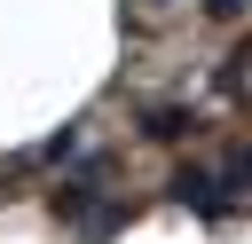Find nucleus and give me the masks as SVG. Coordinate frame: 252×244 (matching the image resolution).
I'll return each instance as SVG.
<instances>
[{
	"label": "nucleus",
	"instance_id": "f257e3e1",
	"mask_svg": "<svg viewBox=\"0 0 252 244\" xmlns=\"http://www.w3.org/2000/svg\"><path fill=\"white\" fill-rule=\"evenodd\" d=\"M165 189H173L181 205H197L205 220H228V213H236V189H228V181H220L213 165H181V173H173Z\"/></svg>",
	"mask_w": 252,
	"mask_h": 244
},
{
	"label": "nucleus",
	"instance_id": "f03ea898",
	"mask_svg": "<svg viewBox=\"0 0 252 244\" xmlns=\"http://www.w3.org/2000/svg\"><path fill=\"white\" fill-rule=\"evenodd\" d=\"M142 134H150V142H181V134H197V118H189V110H150Z\"/></svg>",
	"mask_w": 252,
	"mask_h": 244
},
{
	"label": "nucleus",
	"instance_id": "7ed1b4c3",
	"mask_svg": "<svg viewBox=\"0 0 252 244\" xmlns=\"http://www.w3.org/2000/svg\"><path fill=\"white\" fill-rule=\"evenodd\" d=\"M87 205H94V189H79V181H63V189H55V213H63V220H79Z\"/></svg>",
	"mask_w": 252,
	"mask_h": 244
},
{
	"label": "nucleus",
	"instance_id": "20e7f679",
	"mask_svg": "<svg viewBox=\"0 0 252 244\" xmlns=\"http://www.w3.org/2000/svg\"><path fill=\"white\" fill-rule=\"evenodd\" d=\"M205 8H213V16H244L252 0H205Z\"/></svg>",
	"mask_w": 252,
	"mask_h": 244
}]
</instances>
